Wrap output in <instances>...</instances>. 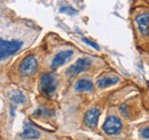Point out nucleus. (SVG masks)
<instances>
[{"label": "nucleus", "instance_id": "nucleus-1", "mask_svg": "<svg viewBox=\"0 0 149 140\" xmlns=\"http://www.w3.org/2000/svg\"><path fill=\"white\" fill-rule=\"evenodd\" d=\"M22 46L23 42L19 40H3L0 38V60L16 54Z\"/></svg>", "mask_w": 149, "mask_h": 140}, {"label": "nucleus", "instance_id": "nucleus-2", "mask_svg": "<svg viewBox=\"0 0 149 140\" xmlns=\"http://www.w3.org/2000/svg\"><path fill=\"white\" fill-rule=\"evenodd\" d=\"M57 83H56L55 76L51 73H45L42 74L41 79H40V91L46 95V96H51L54 91L56 90Z\"/></svg>", "mask_w": 149, "mask_h": 140}, {"label": "nucleus", "instance_id": "nucleus-3", "mask_svg": "<svg viewBox=\"0 0 149 140\" xmlns=\"http://www.w3.org/2000/svg\"><path fill=\"white\" fill-rule=\"evenodd\" d=\"M122 128H123V123L120 121V119L115 116V115L108 116L107 120L103 123V125H102V129H103L104 133H107L109 136L118 135L120 132Z\"/></svg>", "mask_w": 149, "mask_h": 140}, {"label": "nucleus", "instance_id": "nucleus-4", "mask_svg": "<svg viewBox=\"0 0 149 140\" xmlns=\"http://www.w3.org/2000/svg\"><path fill=\"white\" fill-rule=\"evenodd\" d=\"M37 67L38 62L36 57L33 55H29L22 60V63L19 65V72L25 76H30V75H33L36 73Z\"/></svg>", "mask_w": 149, "mask_h": 140}, {"label": "nucleus", "instance_id": "nucleus-5", "mask_svg": "<svg viewBox=\"0 0 149 140\" xmlns=\"http://www.w3.org/2000/svg\"><path fill=\"white\" fill-rule=\"evenodd\" d=\"M91 65V60L88 58H79L77 59V62L74 65H71L68 70H67V74L69 75H77L85 70H87Z\"/></svg>", "mask_w": 149, "mask_h": 140}, {"label": "nucleus", "instance_id": "nucleus-6", "mask_svg": "<svg viewBox=\"0 0 149 140\" xmlns=\"http://www.w3.org/2000/svg\"><path fill=\"white\" fill-rule=\"evenodd\" d=\"M138 30L142 36L149 35V13H142L135 17Z\"/></svg>", "mask_w": 149, "mask_h": 140}, {"label": "nucleus", "instance_id": "nucleus-7", "mask_svg": "<svg viewBox=\"0 0 149 140\" xmlns=\"http://www.w3.org/2000/svg\"><path fill=\"white\" fill-rule=\"evenodd\" d=\"M74 55V51L72 50H62L60 51L58 54H56V56L53 58L52 60V64H51V67L52 69H57L60 66H62L67 60H69L71 58V56Z\"/></svg>", "mask_w": 149, "mask_h": 140}, {"label": "nucleus", "instance_id": "nucleus-8", "mask_svg": "<svg viewBox=\"0 0 149 140\" xmlns=\"http://www.w3.org/2000/svg\"><path fill=\"white\" fill-rule=\"evenodd\" d=\"M99 117H100V109L99 108H92L88 112H86L85 116H84V122L88 128H96L97 122H99Z\"/></svg>", "mask_w": 149, "mask_h": 140}, {"label": "nucleus", "instance_id": "nucleus-9", "mask_svg": "<svg viewBox=\"0 0 149 140\" xmlns=\"http://www.w3.org/2000/svg\"><path fill=\"white\" fill-rule=\"evenodd\" d=\"M22 138H25V139H38L40 137V133L38 132L36 129H33L29 123H26L24 125V130L23 132L19 135Z\"/></svg>", "mask_w": 149, "mask_h": 140}, {"label": "nucleus", "instance_id": "nucleus-10", "mask_svg": "<svg viewBox=\"0 0 149 140\" xmlns=\"http://www.w3.org/2000/svg\"><path fill=\"white\" fill-rule=\"evenodd\" d=\"M119 82V78L118 76H103V78H100L97 80V86L100 88H108V87H111L113 84L118 83Z\"/></svg>", "mask_w": 149, "mask_h": 140}, {"label": "nucleus", "instance_id": "nucleus-11", "mask_svg": "<svg viewBox=\"0 0 149 140\" xmlns=\"http://www.w3.org/2000/svg\"><path fill=\"white\" fill-rule=\"evenodd\" d=\"M74 89L79 92H81V91H92L93 90V82L88 79H80L76 82Z\"/></svg>", "mask_w": 149, "mask_h": 140}, {"label": "nucleus", "instance_id": "nucleus-12", "mask_svg": "<svg viewBox=\"0 0 149 140\" xmlns=\"http://www.w3.org/2000/svg\"><path fill=\"white\" fill-rule=\"evenodd\" d=\"M9 98H10V100L14 103V104H24L25 103V100H26V98H25V96L21 92V91H12L10 93H9Z\"/></svg>", "mask_w": 149, "mask_h": 140}, {"label": "nucleus", "instance_id": "nucleus-13", "mask_svg": "<svg viewBox=\"0 0 149 140\" xmlns=\"http://www.w3.org/2000/svg\"><path fill=\"white\" fill-rule=\"evenodd\" d=\"M60 12H61V13L71 14V15H74V14H77V10H74V8H71V7H62V8L60 9Z\"/></svg>", "mask_w": 149, "mask_h": 140}, {"label": "nucleus", "instance_id": "nucleus-14", "mask_svg": "<svg viewBox=\"0 0 149 140\" xmlns=\"http://www.w3.org/2000/svg\"><path fill=\"white\" fill-rule=\"evenodd\" d=\"M81 40H83V41H84V42H85L86 45H88V46L93 47L94 49H97V50L100 49V47H99V46H97V45H96L95 42H93V41H91V40H88V39H86V38H83Z\"/></svg>", "mask_w": 149, "mask_h": 140}, {"label": "nucleus", "instance_id": "nucleus-15", "mask_svg": "<svg viewBox=\"0 0 149 140\" xmlns=\"http://www.w3.org/2000/svg\"><path fill=\"white\" fill-rule=\"evenodd\" d=\"M140 135H141V137H143V138H146V139H149V128L142 129V130L140 131Z\"/></svg>", "mask_w": 149, "mask_h": 140}]
</instances>
